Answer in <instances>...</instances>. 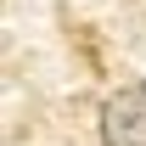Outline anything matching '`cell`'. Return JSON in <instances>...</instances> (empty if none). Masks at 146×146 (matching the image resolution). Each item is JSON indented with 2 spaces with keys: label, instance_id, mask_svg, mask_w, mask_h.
Masks as SVG:
<instances>
[{
  "label": "cell",
  "instance_id": "obj_1",
  "mask_svg": "<svg viewBox=\"0 0 146 146\" xmlns=\"http://www.w3.org/2000/svg\"><path fill=\"white\" fill-rule=\"evenodd\" d=\"M101 146H146V90H118L101 107Z\"/></svg>",
  "mask_w": 146,
  "mask_h": 146
},
{
  "label": "cell",
  "instance_id": "obj_2",
  "mask_svg": "<svg viewBox=\"0 0 146 146\" xmlns=\"http://www.w3.org/2000/svg\"><path fill=\"white\" fill-rule=\"evenodd\" d=\"M141 90H146V84H141Z\"/></svg>",
  "mask_w": 146,
  "mask_h": 146
}]
</instances>
